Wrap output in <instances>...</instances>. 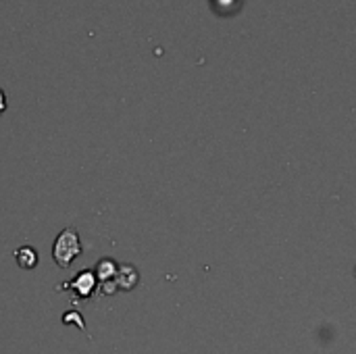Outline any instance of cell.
<instances>
[{
	"mask_svg": "<svg viewBox=\"0 0 356 354\" xmlns=\"http://www.w3.org/2000/svg\"><path fill=\"white\" fill-rule=\"evenodd\" d=\"M211 2L217 15H236L244 4V0H211Z\"/></svg>",
	"mask_w": 356,
	"mask_h": 354,
	"instance_id": "obj_6",
	"label": "cell"
},
{
	"mask_svg": "<svg viewBox=\"0 0 356 354\" xmlns=\"http://www.w3.org/2000/svg\"><path fill=\"white\" fill-rule=\"evenodd\" d=\"M117 269H119V265H117L113 259H100V261L96 263V267H94V275H96V280L100 282V286H104V284L115 282Z\"/></svg>",
	"mask_w": 356,
	"mask_h": 354,
	"instance_id": "obj_4",
	"label": "cell"
},
{
	"mask_svg": "<svg viewBox=\"0 0 356 354\" xmlns=\"http://www.w3.org/2000/svg\"><path fill=\"white\" fill-rule=\"evenodd\" d=\"M81 250H83V246H81V238H79L77 230L65 227L52 244V259L60 269H67L81 255Z\"/></svg>",
	"mask_w": 356,
	"mask_h": 354,
	"instance_id": "obj_1",
	"label": "cell"
},
{
	"mask_svg": "<svg viewBox=\"0 0 356 354\" xmlns=\"http://www.w3.org/2000/svg\"><path fill=\"white\" fill-rule=\"evenodd\" d=\"M6 111V94H4V90H0V115Z\"/></svg>",
	"mask_w": 356,
	"mask_h": 354,
	"instance_id": "obj_8",
	"label": "cell"
},
{
	"mask_svg": "<svg viewBox=\"0 0 356 354\" xmlns=\"http://www.w3.org/2000/svg\"><path fill=\"white\" fill-rule=\"evenodd\" d=\"M63 323H65V325H69V323H77V328H79V330H86V323L81 321V315H79V313H75V311L65 313V315H63Z\"/></svg>",
	"mask_w": 356,
	"mask_h": 354,
	"instance_id": "obj_7",
	"label": "cell"
},
{
	"mask_svg": "<svg viewBox=\"0 0 356 354\" xmlns=\"http://www.w3.org/2000/svg\"><path fill=\"white\" fill-rule=\"evenodd\" d=\"M96 286H98V280H96L94 271H92V269H83V271H79L73 280L60 284V286H58V292H63V290L73 292V303L77 305L79 300H88V298L94 294Z\"/></svg>",
	"mask_w": 356,
	"mask_h": 354,
	"instance_id": "obj_2",
	"label": "cell"
},
{
	"mask_svg": "<svg viewBox=\"0 0 356 354\" xmlns=\"http://www.w3.org/2000/svg\"><path fill=\"white\" fill-rule=\"evenodd\" d=\"M15 261H17V265H19L21 269L31 271V269L38 267L40 257H38V250H35L33 246H21V248L15 250Z\"/></svg>",
	"mask_w": 356,
	"mask_h": 354,
	"instance_id": "obj_5",
	"label": "cell"
},
{
	"mask_svg": "<svg viewBox=\"0 0 356 354\" xmlns=\"http://www.w3.org/2000/svg\"><path fill=\"white\" fill-rule=\"evenodd\" d=\"M140 284V271L134 265H119L115 275V286L121 292H131Z\"/></svg>",
	"mask_w": 356,
	"mask_h": 354,
	"instance_id": "obj_3",
	"label": "cell"
}]
</instances>
